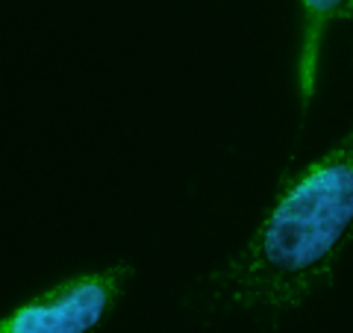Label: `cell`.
<instances>
[{
	"instance_id": "6da1fadb",
	"label": "cell",
	"mask_w": 353,
	"mask_h": 333,
	"mask_svg": "<svg viewBox=\"0 0 353 333\" xmlns=\"http://www.w3.org/2000/svg\"><path fill=\"white\" fill-rule=\"evenodd\" d=\"M353 242V124L333 148L285 171L233 257L206 277L221 310L285 313L330 286Z\"/></svg>"
},
{
	"instance_id": "7a4b0ae2",
	"label": "cell",
	"mask_w": 353,
	"mask_h": 333,
	"mask_svg": "<svg viewBox=\"0 0 353 333\" xmlns=\"http://www.w3.org/2000/svg\"><path fill=\"white\" fill-rule=\"evenodd\" d=\"M132 274L130 263L71 274L9 310L0 318V333H92L112 316Z\"/></svg>"
},
{
	"instance_id": "3957f363",
	"label": "cell",
	"mask_w": 353,
	"mask_h": 333,
	"mask_svg": "<svg viewBox=\"0 0 353 333\" xmlns=\"http://www.w3.org/2000/svg\"><path fill=\"white\" fill-rule=\"evenodd\" d=\"M297 3H301V39H297V57H294V86H297L301 113L306 115V109L318 92L327 30L339 24V21L353 18V0H297Z\"/></svg>"
}]
</instances>
